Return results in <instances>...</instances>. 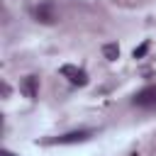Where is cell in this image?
<instances>
[{
  "mask_svg": "<svg viewBox=\"0 0 156 156\" xmlns=\"http://www.w3.org/2000/svg\"><path fill=\"white\" fill-rule=\"evenodd\" d=\"M34 17H37V22H41V24H54V22L58 20V17H56V7H54L51 0L39 2V5L34 7Z\"/></svg>",
  "mask_w": 156,
  "mask_h": 156,
  "instance_id": "6da1fadb",
  "label": "cell"
},
{
  "mask_svg": "<svg viewBox=\"0 0 156 156\" xmlns=\"http://www.w3.org/2000/svg\"><path fill=\"white\" fill-rule=\"evenodd\" d=\"M134 105H136V107L154 110V107H156V85H146V88H141V90L134 95Z\"/></svg>",
  "mask_w": 156,
  "mask_h": 156,
  "instance_id": "7a4b0ae2",
  "label": "cell"
},
{
  "mask_svg": "<svg viewBox=\"0 0 156 156\" xmlns=\"http://www.w3.org/2000/svg\"><path fill=\"white\" fill-rule=\"evenodd\" d=\"M61 76H66L73 85H85L88 83V73L83 71V68H76V66H71V63H66V66H61Z\"/></svg>",
  "mask_w": 156,
  "mask_h": 156,
  "instance_id": "3957f363",
  "label": "cell"
},
{
  "mask_svg": "<svg viewBox=\"0 0 156 156\" xmlns=\"http://www.w3.org/2000/svg\"><path fill=\"white\" fill-rule=\"evenodd\" d=\"M90 129H80V132H68V134H63V136H56V139H51L49 144H76V141H85V139H90Z\"/></svg>",
  "mask_w": 156,
  "mask_h": 156,
  "instance_id": "277c9868",
  "label": "cell"
},
{
  "mask_svg": "<svg viewBox=\"0 0 156 156\" xmlns=\"http://www.w3.org/2000/svg\"><path fill=\"white\" fill-rule=\"evenodd\" d=\"M20 90H22L27 98H37V90H39V78H37V76H27V78L20 83Z\"/></svg>",
  "mask_w": 156,
  "mask_h": 156,
  "instance_id": "5b68a950",
  "label": "cell"
},
{
  "mask_svg": "<svg viewBox=\"0 0 156 156\" xmlns=\"http://www.w3.org/2000/svg\"><path fill=\"white\" fill-rule=\"evenodd\" d=\"M102 54H105V58L115 61V58L119 56V46H117V44H105V46H102Z\"/></svg>",
  "mask_w": 156,
  "mask_h": 156,
  "instance_id": "8992f818",
  "label": "cell"
},
{
  "mask_svg": "<svg viewBox=\"0 0 156 156\" xmlns=\"http://www.w3.org/2000/svg\"><path fill=\"white\" fill-rule=\"evenodd\" d=\"M146 49H149V41H144L139 49H134V58H141V56L146 54Z\"/></svg>",
  "mask_w": 156,
  "mask_h": 156,
  "instance_id": "52a82bcc",
  "label": "cell"
},
{
  "mask_svg": "<svg viewBox=\"0 0 156 156\" xmlns=\"http://www.w3.org/2000/svg\"><path fill=\"white\" fill-rule=\"evenodd\" d=\"M2 156H15V154H10L7 149H2Z\"/></svg>",
  "mask_w": 156,
  "mask_h": 156,
  "instance_id": "ba28073f",
  "label": "cell"
}]
</instances>
